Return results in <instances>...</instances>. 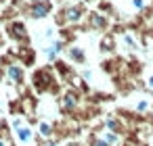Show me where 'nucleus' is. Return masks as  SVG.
I'll return each instance as SVG.
<instances>
[{
    "instance_id": "obj_2",
    "label": "nucleus",
    "mask_w": 153,
    "mask_h": 146,
    "mask_svg": "<svg viewBox=\"0 0 153 146\" xmlns=\"http://www.w3.org/2000/svg\"><path fill=\"white\" fill-rule=\"evenodd\" d=\"M149 84H151V86H153V75H151V79H149Z\"/></svg>"
},
{
    "instance_id": "obj_1",
    "label": "nucleus",
    "mask_w": 153,
    "mask_h": 146,
    "mask_svg": "<svg viewBox=\"0 0 153 146\" xmlns=\"http://www.w3.org/2000/svg\"><path fill=\"white\" fill-rule=\"evenodd\" d=\"M147 109V102H138V111H145Z\"/></svg>"
}]
</instances>
